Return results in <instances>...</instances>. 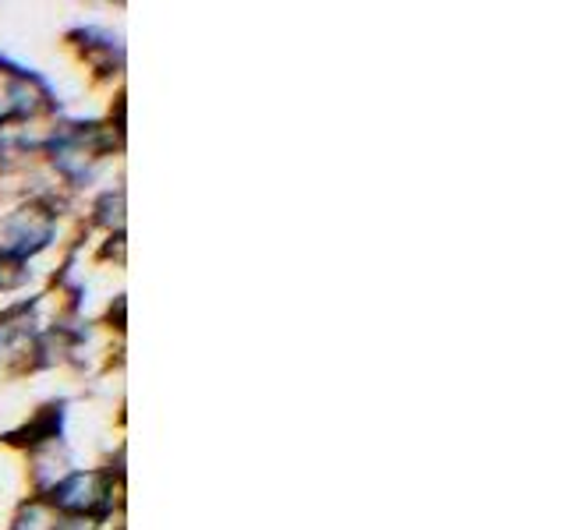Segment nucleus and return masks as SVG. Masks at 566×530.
<instances>
[{
	"instance_id": "1",
	"label": "nucleus",
	"mask_w": 566,
	"mask_h": 530,
	"mask_svg": "<svg viewBox=\"0 0 566 530\" xmlns=\"http://www.w3.org/2000/svg\"><path fill=\"white\" fill-rule=\"evenodd\" d=\"M50 234H53L50 212L40 209V205H25V209L11 212V216L0 223V255L22 262L25 255L46 247Z\"/></svg>"
},
{
	"instance_id": "2",
	"label": "nucleus",
	"mask_w": 566,
	"mask_h": 530,
	"mask_svg": "<svg viewBox=\"0 0 566 530\" xmlns=\"http://www.w3.org/2000/svg\"><path fill=\"white\" fill-rule=\"evenodd\" d=\"M53 502L67 512H96L106 506V474H71L67 481L53 488Z\"/></svg>"
},
{
	"instance_id": "3",
	"label": "nucleus",
	"mask_w": 566,
	"mask_h": 530,
	"mask_svg": "<svg viewBox=\"0 0 566 530\" xmlns=\"http://www.w3.org/2000/svg\"><path fill=\"white\" fill-rule=\"evenodd\" d=\"M43 106V88L32 78L0 64V120L29 117Z\"/></svg>"
}]
</instances>
